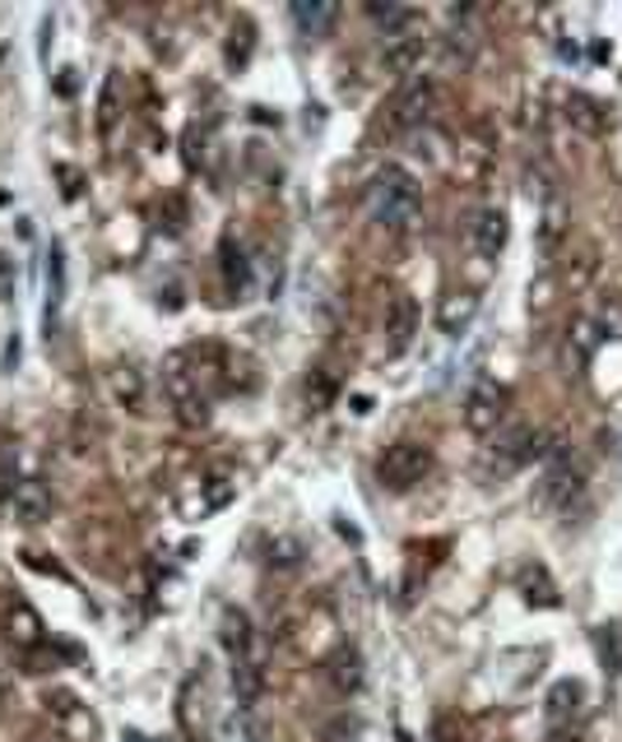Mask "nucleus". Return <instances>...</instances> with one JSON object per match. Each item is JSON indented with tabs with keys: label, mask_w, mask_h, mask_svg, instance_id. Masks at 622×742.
<instances>
[{
	"label": "nucleus",
	"mask_w": 622,
	"mask_h": 742,
	"mask_svg": "<svg viewBox=\"0 0 622 742\" xmlns=\"http://www.w3.org/2000/svg\"><path fill=\"white\" fill-rule=\"evenodd\" d=\"M566 121H576L585 136H600V130H604L600 102H590V98H572V102H566Z\"/></svg>",
	"instance_id": "20"
},
{
	"label": "nucleus",
	"mask_w": 622,
	"mask_h": 742,
	"mask_svg": "<svg viewBox=\"0 0 622 742\" xmlns=\"http://www.w3.org/2000/svg\"><path fill=\"white\" fill-rule=\"evenodd\" d=\"M10 293H14V260L0 251V302H6Z\"/></svg>",
	"instance_id": "28"
},
{
	"label": "nucleus",
	"mask_w": 622,
	"mask_h": 742,
	"mask_svg": "<svg viewBox=\"0 0 622 742\" xmlns=\"http://www.w3.org/2000/svg\"><path fill=\"white\" fill-rule=\"evenodd\" d=\"M562 232H566V209L558 200H549V209H543V251H558Z\"/></svg>",
	"instance_id": "25"
},
{
	"label": "nucleus",
	"mask_w": 622,
	"mask_h": 742,
	"mask_svg": "<svg viewBox=\"0 0 622 742\" xmlns=\"http://www.w3.org/2000/svg\"><path fill=\"white\" fill-rule=\"evenodd\" d=\"M581 682H558L553 692H549V724L553 729H566L581 714Z\"/></svg>",
	"instance_id": "14"
},
{
	"label": "nucleus",
	"mask_w": 622,
	"mask_h": 742,
	"mask_svg": "<svg viewBox=\"0 0 622 742\" xmlns=\"http://www.w3.org/2000/svg\"><path fill=\"white\" fill-rule=\"evenodd\" d=\"M6 635H10V645L33 650V645L42 641V618L33 613L29 603H10V608H6Z\"/></svg>",
	"instance_id": "13"
},
{
	"label": "nucleus",
	"mask_w": 622,
	"mask_h": 742,
	"mask_svg": "<svg viewBox=\"0 0 622 742\" xmlns=\"http://www.w3.org/2000/svg\"><path fill=\"white\" fill-rule=\"evenodd\" d=\"M163 385H168V400H172V413L181 428H210V394L200 390V377L187 371V353H172L168 367H163Z\"/></svg>",
	"instance_id": "2"
},
{
	"label": "nucleus",
	"mask_w": 622,
	"mask_h": 742,
	"mask_svg": "<svg viewBox=\"0 0 622 742\" xmlns=\"http://www.w3.org/2000/svg\"><path fill=\"white\" fill-rule=\"evenodd\" d=\"M47 288H51V298H47V321H51V315H57V307H61V298H66V255H61V247H51Z\"/></svg>",
	"instance_id": "21"
},
{
	"label": "nucleus",
	"mask_w": 622,
	"mask_h": 742,
	"mask_svg": "<svg viewBox=\"0 0 622 742\" xmlns=\"http://www.w3.org/2000/svg\"><path fill=\"white\" fill-rule=\"evenodd\" d=\"M330 682L340 686V692H358V686H362V659H358L353 650L334 654V664H330Z\"/></svg>",
	"instance_id": "19"
},
{
	"label": "nucleus",
	"mask_w": 622,
	"mask_h": 742,
	"mask_svg": "<svg viewBox=\"0 0 622 742\" xmlns=\"http://www.w3.org/2000/svg\"><path fill=\"white\" fill-rule=\"evenodd\" d=\"M223 650H228V659L232 664H242V659H251V654H261L255 650V631H251V618L247 613H238V608H228L223 613Z\"/></svg>",
	"instance_id": "11"
},
{
	"label": "nucleus",
	"mask_w": 622,
	"mask_h": 742,
	"mask_svg": "<svg viewBox=\"0 0 622 742\" xmlns=\"http://www.w3.org/2000/svg\"><path fill=\"white\" fill-rule=\"evenodd\" d=\"M368 209L372 219L385 228V232H404L419 214V181H413L404 168L385 163L377 177H372V191H368Z\"/></svg>",
	"instance_id": "1"
},
{
	"label": "nucleus",
	"mask_w": 622,
	"mask_h": 742,
	"mask_svg": "<svg viewBox=\"0 0 622 742\" xmlns=\"http://www.w3.org/2000/svg\"><path fill=\"white\" fill-rule=\"evenodd\" d=\"M10 507H14V520H23V524H42V520L51 515V488H47L42 479H23V483H14Z\"/></svg>",
	"instance_id": "10"
},
{
	"label": "nucleus",
	"mask_w": 622,
	"mask_h": 742,
	"mask_svg": "<svg viewBox=\"0 0 622 742\" xmlns=\"http://www.w3.org/2000/svg\"><path fill=\"white\" fill-rule=\"evenodd\" d=\"M428 51V38L423 33H400V38H385V70L391 74H413V66L423 61Z\"/></svg>",
	"instance_id": "12"
},
{
	"label": "nucleus",
	"mask_w": 622,
	"mask_h": 742,
	"mask_svg": "<svg viewBox=\"0 0 622 742\" xmlns=\"http://www.w3.org/2000/svg\"><path fill=\"white\" fill-rule=\"evenodd\" d=\"M223 274H228V288H232V293H247L251 270H247V255H242V251H232V242L223 247Z\"/></svg>",
	"instance_id": "24"
},
{
	"label": "nucleus",
	"mask_w": 622,
	"mask_h": 742,
	"mask_svg": "<svg viewBox=\"0 0 622 742\" xmlns=\"http://www.w3.org/2000/svg\"><path fill=\"white\" fill-rule=\"evenodd\" d=\"M117 98H121V84H117V74L102 79V98H98V130L102 136H112V126H117Z\"/></svg>",
	"instance_id": "22"
},
{
	"label": "nucleus",
	"mask_w": 622,
	"mask_h": 742,
	"mask_svg": "<svg viewBox=\"0 0 622 742\" xmlns=\"http://www.w3.org/2000/svg\"><path fill=\"white\" fill-rule=\"evenodd\" d=\"M358 738V720H349V714H340L330 729H325V742H353Z\"/></svg>",
	"instance_id": "26"
},
{
	"label": "nucleus",
	"mask_w": 622,
	"mask_h": 742,
	"mask_svg": "<svg viewBox=\"0 0 622 742\" xmlns=\"http://www.w3.org/2000/svg\"><path fill=\"white\" fill-rule=\"evenodd\" d=\"M474 311H479V298H474V293H451V298L442 302V330H447V334H460L464 325L474 321Z\"/></svg>",
	"instance_id": "17"
},
{
	"label": "nucleus",
	"mask_w": 622,
	"mask_h": 742,
	"mask_svg": "<svg viewBox=\"0 0 622 742\" xmlns=\"http://www.w3.org/2000/svg\"><path fill=\"white\" fill-rule=\"evenodd\" d=\"M74 705H80V701H74L70 692H47V710H57V714H74Z\"/></svg>",
	"instance_id": "29"
},
{
	"label": "nucleus",
	"mask_w": 622,
	"mask_h": 742,
	"mask_svg": "<svg viewBox=\"0 0 622 742\" xmlns=\"http://www.w3.org/2000/svg\"><path fill=\"white\" fill-rule=\"evenodd\" d=\"M177 720H181V733H187L191 742H210V714H204V678H187V682H181Z\"/></svg>",
	"instance_id": "7"
},
{
	"label": "nucleus",
	"mask_w": 622,
	"mask_h": 742,
	"mask_svg": "<svg viewBox=\"0 0 622 742\" xmlns=\"http://www.w3.org/2000/svg\"><path fill=\"white\" fill-rule=\"evenodd\" d=\"M502 418H506V390L492 385V381L474 385L470 400H464V428L479 432V437H488V432L502 428Z\"/></svg>",
	"instance_id": "5"
},
{
	"label": "nucleus",
	"mask_w": 622,
	"mask_h": 742,
	"mask_svg": "<svg viewBox=\"0 0 622 742\" xmlns=\"http://www.w3.org/2000/svg\"><path fill=\"white\" fill-rule=\"evenodd\" d=\"M298 539H279V548H270V562H279V566H298Z\"/></svg>",
	"instance_id": "27"
},
{
	"label": "nucleus",
	"mask_w": 622,
	"mask_h": 742,
	"mask_svg": "<svg viewBox=\"0 0 622 742\" xmlns=\"http://www.w3.org/2000/svg\"><path fill=\"white\" fill-rule=\"evenodd\" d=\"M413 334H419V302H413L409 293H395L391 307H385V353L400 358Z\"/></svg>",
	"instance_id": "6"
},
{
	"label": "nucleus",
	"mask_w": 622,
	"mask_h": 742,
	"mask_svg": "<svg viewBox=\"0 0 622 742\" xmlns=\"http://www.w3.org/2000/svg\"><path fill=\"white\" fill-rule=\"evenodd\" d=\"M543 441H549V432L530 428V422H511V428H498V441H492V464H498L502 473H506V469H521V464L539 460L543 450H549Z\"/></svg>",
	"instance_id": "4"
},
{
	"label": "nucleus",
	"mask_w": 622,
	"mask_h": 742,
	"mask_svg": "<svg viewBox=\"0 0 622 742\" xmlns=\"http://www.w3.org/2000/svg\"><path fill=\"white\" fill-rule=\"evenodd\" d=\"M112 394H117V404H126L131 413H144V377L136 367H117L112 371Z\"/></svg>",
	"instance_id": "15"
},
{
	"label": "nucleus",
	"mask_w": 622,
	"mask_h": 742,
	"mask_svg": "<svg viewBox=\"0 0 622 742\" xmlns=\"http://www.w3.org/2000/svg\"><path fill=\"white\" fill-rule=\"evenodd\" d=\"M506 237H511V223H506L502 209H479V219H474V228H470L474 251H479L483 260H498V255L506 251Z\"/></svg>",
	"instance_id": "8"
},
{
	"label": "nucleus",
	"mask_w": 622,
	"mask_h": 742,
	"mask_svg": "<svg viewBox=\"0 0 622 742\" xmlns=\"http://www.w3.org/2000/svg\"><path fill=\"white\" fill-rule=\"evenodd\" d=\"M232 497H238V483H232L228 473H210V479H204V507L200 511H219Z\"/></svg>",
	"instance_id": "23"
},
{
	"label": "nucleus",
	"mask_w": 622,
	"mask_h": 742,
	"mask_svg": "<svg viewBox=\"0 0 622 742\" xmlns=\"http://www.w3.org/2000/svg\"><path fill=\"white\" fill-rule=\"evenodd\" d=\"M293 23H298L307 38H321L330 23H334V6H307V0H298V6H293Z\"/></svg>",
	"instance_id": "18"
},
{
	"label": "nucleus",
	"mask_w": 622,
	"mask_h": 742,
	"mask_svg": "<svg viewBox=\"0 0 622 742\" xmlns=\"http://www.w3.org/2000/svg\"><path fill=\"white\" fill-rule=\"evenodd\" d=\"M432 102H437V84L432 79H409V89L400 93V102H395V121L404 126V130H413V126H423L428 121V112H432Z\"/></svg>",
	"instance_id": "9"
},
{
	"label": "nucleus",
	"mask_w": 622,
	"mask_h": 742,
	"mask_svg": "<svg viewBox=\"0 0 622 742\" xmlns=\"http://www.w3.org/2000/svg\"><path fill=\"white\" fill-rule=\"evenodd\" d=\"M432 473V450L419 441H395L385 445V455L377 460V479L385 492H409Z\"/></svg>",
	"instance_id": "3"
},
{
	"label": "nucleus",
	"mask_w": 622,
	"mask_h": 742,
	"mask_svg": "<svg viewBox=\"0 0 622 742\" xmlns=\"http://www.w3.org/2000/svg\"><path fill=\"white\" fill-rule=\"evenodd\" d=\"M594 654H600V669H604L609 678L622 673V626H618V622H609V626L594 631Z\"/></svg>",
	"instance_id": "16"
}]
</instances>
